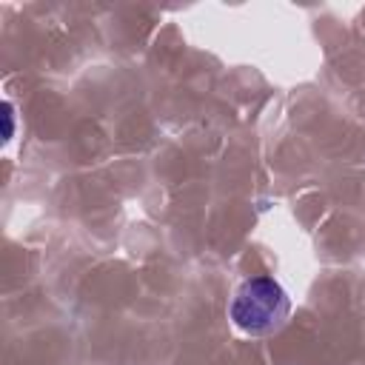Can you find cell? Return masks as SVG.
<instances>
[{"instance_id":"6da1fadb","label":"cell","mask_w":365,"mask_h":365,"mask_svg":"<svg viewBox=\"0 0 365 365\" xmlns=\"http://www.w3.org/2000/svg\"><path fill=\"white\" fill-rule=\"evenodd\" d=\"M291 314V297L274 277H248L231 297L228 317L242 334L268 336L277 334Z\"/></svg>"}]
</instances>
